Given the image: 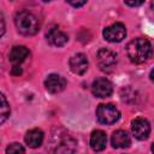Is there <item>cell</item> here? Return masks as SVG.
Instances as JSON below:
<instances>
[{"label":"cell","mask_w":154,"mask_h":154,"mask_svg":"<svg viewBox=\"0 0 154 154\" xmlns=\"http://www.w3.org/2000/svg\"><path fill=\"white\" fill-rule=\"evenodd\" d=\"M14 23H16L18 31L26 36L35 35L40 28L37 17L32 12L26 11V10L17 12V14L14 17Z\"/></svg>","instance_id":"obj_3"},{"label":"cell","mask_w":154,"mask_h":154,"mask_svg":"<svg viewBox=\"0 0 154 154\" xmlns=\"http://www.w3.org/2000/svg\"><path fill=\"white\" fill-rule=\"evenodd\" d=\"M131 131L137 140H147L150 134V125L144 118H136L131 123Z\"/></svg>","instance_id":"obj_8"},{"label":"cell","mask_w":154,"mask_h":154,"mask_svg":"<svg viewBox=\"0 0 154 154\" xmlns=\"http://www.w3.org/2000/svg\"><path fill=\"white\" fill-rule=\"evenodd\" d=\"M51 148L53 154H75L77 150V141L65 131L53 134L51 138Z\"/></svg>","instance_id":"obj_2"},{"label":"cell","mask_w":154,"mask_h":154,"mask_svg":"<svg viewBox=\"0 0 154 154\" xmlns=\"http://www.w3.org/2000/svg\"><path fill=\"white\" fill-rule=\"evenodd\" d=\"M120 113L118 108L112 103H102L96 108V118L101 124L111 125L118 122Z\"/></svg>","instance_id":"obj_4"},{"label":"cell","mask_w":154,"mask_h":154,"mask_svg":"<svg viewBox=\"0 0 154 154\" xmlns=\"http://www.w3.org/2000/svg\"><path fill=\"white\" fill-rule=\"evenodd\" d=\"M69 37L65 32L59 30L58 28H52L47 34V41L55 47H61L67 42Z\"/></svg>","instance_id":"obj_12"},{"label":"cell","mask_w":154,"mask_h":154,"mask_svg":"<svg viewBox=\"0 0 154 154\" xmlns=\"http://www.w3.org/2000/svg\"><path fill=\"white\" fill-rule=\"evenodd\" d=\"M111 142H112V146L114 148H128L131 144L130 136L124 130H117V131H114L112 134Z\"/></svg>","instance_id":"obj_13"},{"label":"cell","mask_w":154,"mask_h":154,"mask_svg":"<svg viewBox=\"0 0 154 154\" xmlns=\"http://www.w3.org/2000/svg\"><path fill=\"white\" fill-rule=\"evenodd\" d=\"M96 60H97L99 67L102 71H109L111 69L114 67L117 63V55L114 52L107 48H101L96 54Z\"/></svg>","instance_id":"obj_6"},{"label":"cell","mask_w":154,"mask_h":154,"mask_svg":"<svg viewBox=\"0 0 154 154\" xmlns=\"http://www.w3.org/2000/svg\"><path fill=\"white\" fill-rule=\"evenodd\" d=\"M69 4H70L71 6H73V7H81V6L85 5L87 2H85V1H81V2H73V1H70Z\"/></svg>","instance_id":"obj_20"},{"label":"cell","mask_w":154,"mask_h":154,"mask_svg":"<svg viewBox=\"0 0 154 154\" xmlns=\"http://www.w3.org/2000/svg\"><path fill=\"white\" fill-rule=\"evenodd\" d=\"M25 143L30 147V148H37L42 144L43 141V132L40 129H31L26 132L25 137H24Z\"/></svg>","instance_id":"obj_15"},{"label":"cell","mask_w":154,"mask_h":154,"mask_svg":"<svg viewBox=\"0 0 154 154\" xmlns=\"http://www.w3.org/2000/svg\"><path fill=\"white\" fill-rule=\"evenodd\" d=\"M6 154H24V148L22 144L13 142L7 146L6 148Z\"/></svg>","instance_id":"obj_17"},{"label":"cell","mask_w":154,"mask_h":154,"mask_svg":"<svg viewBox=\"0 0 154 154\" xmlns=\"http://www.w3.org/2000/svg\"><path fill=\"white\" fill-rule=\"evenodd\" d=\"M29 55V49L25 46H14L8 54V59L13 65H19Z\"/></svg>","instance_id":"obj_14"},{"label":"cell","mask_w":154,"mask_h":154,"mask_svg":"<svg viewBox=\"0 0 154 154\" xmlns=\"http://www.w3.org/2000/svg\"><path fill=\"white\" fill-rule=\"evenodd\" d=\"M5 18H4V14L0 12V37L5 34Z\"/></svg>","instance_id":"obj_18"},{"label":"cell","mask_w":154,"mask_h":154,"mask_svg":"<svg viewBox=\"0 0 154 154\" xmlns=\"http://www.w3.org/2000/svg\"><path fill=\"white\" fill-rule=\"evenodd\" d=\"M45 87L52 94L60 93L66 87V79L64 77H61L60 75L51 73V75H48V77L45 81Z\"/></svg>","instance_id":"obj_9"},{"label":"cell","mask_w":154,"mask_h":154,"mask_svg":"<svg viewBox=\"0 0 154 154\" xmlns=\"http://www.w3.org/2000/svg\"><path fill=\"white\" fill-rule=\"evenodd\" d=\"M112 91H113V85L105 77H100L95 79L91 84V93L96 97H108L112 94Z\"/></svg>","instance_id":"obj_7"},{"label":"cell","mask_w":154,"mask_h":154,"mask_svg":"<svg viewBox=\"0 0 154 154\" xmlns=\"http://www.w3.org/2000/svg\"><path fill=\"white\" fill-rule=\"evenodd\" d=\"M20 73H22V67L19 65H13V67H12V75L19 76Z\"/></svg>","instance_id":"obj_19"},{"label":"cell","mask_w":154,"mask_h":154,"mask_svg":"<svg viewBox=\"0 0 154 154\" xmlns=\"http://www.w3.org/2000/svg\"><path fill=\"white\" fill-rule=\"evenodd\" d=\"M142 4H143L142 1H138V2H125V5H128V6H140Z\"/></svg>","instance_id":"obj_21"},{"label":"cell","mask_w":154,"mask_h":154,"mask_svg":"<svg viewBox=\"0 0 154 154\" xmlns=\"http://www.w3.org/2000/svg\"><path fill=\"white\" fill-rule=\"evenodd\" d=\"M107 136L102 130H95L90 135V147L95 152H101L106 148Z\"/></svg>","instance_id":"obj_11"},{"label":"cell","mask_w":154,"mask_h":154,"mask_svg":"<svg viewBox=\"0 0 154 154\" xmlns=\"http://www.w3.org/2000/svg\"><path fill=\"white\" fill-rule=\"evenodd\" d=\"M10 103L6 96L2 93H0V125L7 120V118L10 117Z\"/></svg>","instance_id":"obj_16"},{"label":"cell","mask_w":154,"mask_h":154,"mask_svg":"<svg viewBox=\"0 0 154 154\" xmlns=\"http://www.w3.org/2000/svg\"><path fill=\"white\" fill-rule=\"evenodd\" d=\"M70 69L76 75H83L88 70V59L83 53H77L70 58Z\"/></svg>","instance_id":"obj_10"},{"label":"cell","mask_w":154,"mask_h":154,"mask_svg":"<svg viewBox=\"0 0 154 154\" xmlns=\"http://www.w3.org/2000/svg\"><path fill=\"white\" fill-rule=\"evenodd\" d=\"M103 38L108 42H120L126 36V29L123 23H114L102 31Z\"/></svg>","instance_id":"obj_5"},{"label":"cell","mask_w":154,"mask_h":154,"mask_svg":"<svg viewBox=\"0 0 154 154\" xmlns=\"http://www.w3.org/2000/svg\"><path fill=\"white\" fill-rule=\"evenodd\" d=\"M126 54L132 63L142 64L152 57L150 42L143 37L134 38L126 46Z\"/></svg>","instance_id":"obj_1"}]
</instances>
